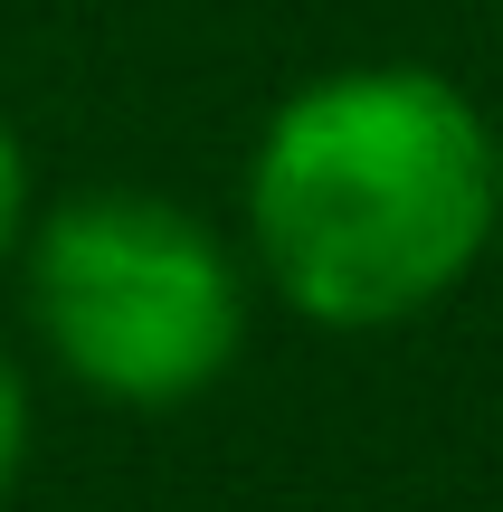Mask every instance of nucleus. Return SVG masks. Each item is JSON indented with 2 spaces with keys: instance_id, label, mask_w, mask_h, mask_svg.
<instances>
[{
  "instance_id": "2",
  "label": "nucleus",
  "mask_w": 503,
  "mask_h": 512,
  "mask_svg": "<svg viewBox=\"0 0 503 512\" xmlns=\"http://www.w3.org/2000/svg\"><path fill=\"white\" fill-rule=\"evenodd\" d=\"M48 361L105 408H190L247 351V266L162 190H76L19 238Z\"/></svg>"
},
{
  "instance_id": "3",
  "label": "nucleus",
  "mask_w": 503,
  "mask_h": 512,
  "mask_svg": "<svg viewBox=\"0 0 503 512\" xmlns=\"http://www.w3.org/2000/svg\"><path fill=\"white\" fill-rule=\"evenodd\" d=\"M19 475H29V380H19L10 342H0V503L19 494Z\"/></svg>"
},
{
  "instance_id": "4",
  "label": "nucleus",
  "mask_w": 503,
  "mask_h": 512,
  "mask_svg": "<svg viewBox=\"0 0 503 512\" xmlns=\"http://www.w3.org/2000/svg\"><path fill=\"white\" fill-rule=\"evenodd\" d=\"M29 143H19V124L0 114V266L19 256V238H29Z\"/></svg>"
},
{
  "instance_id": "1",
  "label": "nucleus",
  "mask_w": 503,
  "mask_h": 512,
  "mask_svg": "<svg viewBox=\"0 0 503 512\" xmlns=\"http://www.w3.org/2000/svg\"><path fill=\"white\" fill-rule=\"evenodd\" d=\"M503 219V133L418 57L304 76L247 152V256L323 332H390L475 275Z\"/></svg>"
}]
</instances>
